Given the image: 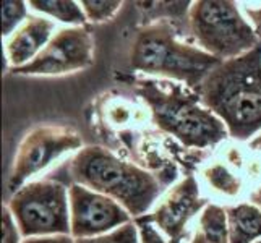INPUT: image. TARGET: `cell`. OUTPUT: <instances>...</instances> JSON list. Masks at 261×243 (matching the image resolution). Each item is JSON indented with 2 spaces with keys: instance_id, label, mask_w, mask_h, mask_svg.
Masks as SVG:
<instances>
[{
  "instance_id": "cell-1",
  "label": "cell",
  "mask_w": 261,
  "mask_h": 243,
  "mask_svg": "<svg viewBox=\"0 0 261 243\" xmlns=\"http://www.w3.org/2000/svg\"><path fill=\"white\" fill-rule=\"evenodd\" d=\"M195 91L206 109L224 122L230 138L255 137L261 131V44L221 62Z\"/></svg>"
},
{
  "instance_id": "cell-2",
  "label": "cell",
  "mask_w": 261,
  "mask_h": 243,
  "mask_svg": "<svg viewBox=\"0 0 261 243\" xmlns=\"http://www.w3.org/2000/svg\"><path fill=\"white\" fill-rule=\"evenodd\" d=\"M133 91L149 107L156 127L187 148L206 149L229 137L224 122L201 104L195 89L172 81H130Z\"/></svg>"
},
{
  "instance_id": "cell-3",
  "label": "cell",
  "mask_w": 261,
  "mask_h": 243,
  "mask_svg": "<svg viewBox=\"0 0 261 243\" xmlns=\"http://www.w3.org/2000/svg\"><path fill=\"white\" fill-rule=\"evenodd\" d=\"M68 177L76 185L109 196L133 218H141L163 193V183L156 175L101 146L78 151L68 160Z\"/></svg>"
},
{
  "instance_id": "cell-4",
  "label": "cell",
  "mask_w": 261,
  "mask_h": 243,
  "mask_svg": "<svg viewBox=\"0 0 261 243\" xmlns=\"http://www.w3.org/2000/svg\"><path fill=\"white\" fill-rule=\"evenodd\" d=\"M221 62L203 49L180 42L169 20L143 26L130 47L132 70L177 79L190 89L200 86Z\"/></svg>"
},
{
  "instance_id": "cell-5",
  "label": "cell",
  "mask_w": 261,
  "mask_h": 243,
  "mask_svg": "<svg viewBox=\"0 0 261 243\" xmlns=\"http://www.w3.org/2000/svg\"><path fill=\"white\" fill-rule=\"evenodd\" d=\"M188 30L204 52L219 60L244 56L259 46V39L236 2L200 0L188 10Z\"/></svg>"
},
{
  "instance_id": "cell-6",
  "label": "cell",
  "mask_w": 261,
  "mask_h": 243,
  "mask_svg": "<svg viewBox=\"0 0 261 243\" xmlns=\"http://www.w3.org/2000/svg\"><path fill=\"white\" fill-rule=\"evenodd\" d=\"M21 237L71 235L67 188L52 180L21 186L7 204Z\"/></svg>"
},
{
  "instance_id": "cell-7",
  "label": "cell",
  "mask_w": 261,
  "mask_h": 243,
  "mask_svg": "<svg viewBox=\"0 0 261 243\" xmlns=\"http://www.w3.org/2000/svg\"><path fill=\"white\" fill-rule=\"evenodd\" d=\"M83 145L80 133L68 125H38L21 140L7 180L8 193H16L31 175L47 167L54 159Z\"/></svg>"
},
{
  "instance_id": "cell-8",
  "label": "cell",
  "mask_w": 261,
  "mask_h": 243,
  "mask_svg": "<svg viewBox=\"0 0 261 243\" xmlns=\"http://www.w3.org/2000/svg\"><path fill=\"white\" fill-rule=\"evenodd\" d=\"M93 36L85 26L60 30L39 56L20 68H10L15 75H65L93 64Z\"/></svg>"
},
{
  "instance_id": "cell-9",
  "label": "cell",
  "mask_w": 261,
  "mask_h": 243,
  "mask_svg": "<svg viewBox=\"0 0 261 243\" xmlns=\"http://www.w3.org/2000/svg\"><path fill=\"white\" fill-rule=\"evenodd\" d=\"M70 224L71 237L91 238L109 233L128 224V211L109 196L73 183L70 186Z\"/></svg>"
},
{
  "instance_id": "cell-10",
  "label": "cell",
  "mask_w": 261,
  "mask_h": 243,
  "mask_svg": "<svg viewBox=\"0 0 261 243\" xmlns=\"http://www.w3.org/2000/svg\"><path fill=\"white\" fill-rule=\"evenodd\" d=\"M206 206H208V201L200 196V188H198L195 177L188 175L174 188H170L154 212L141 215L140 219L156 224L167 235L169 243H182L187 237L188 221Z\"/></svg>"
},
{
  "instance_id": "cell-11",
  "label": "cell",
  "mask_w": 261,
  "mask_h": 243,
  "mask_svg": "<svg viewBox=\"0 0 261 243\" xmlns=\"http://www.w3.org/2000/svg\"><path fill=\"white\" fill-rule=\"evenodd\" d=\"M54 23L42 16H28L12 38L7 41L5 52L12 68H20L33 62L49 44Z\"/></svg>"
},
{
  "instance_id": "cell-12",
  "label": "cell",
  "mask_w": 261,
  "mask_h": 243,
  "mask_svg": "<svg viewBox=\"0 0 261 243\" xmlns=\"http://www.w3.org/2000/svg\"><path fill=\"white\" fill-rule=\"evenodd\" d=\"M229 243H255L261 238V209L255 204L226 208Z\"/></svg>"
},
{
  "instance_id": "cell-13",
  "label": "cell",
  "mask_w": 261,
  "mask_h": 243,
  "mask_svg": "<svg viewBox=\"0 0 261 243\" xmlns=\"http://www.w3.org/2000/svg\"><path fill=\"white\" fill-rule=\"evenodd\" d=\"M192 243H229L227 212L218 204H208L201 212L200 227Z\"/></svg>"
},
{
  "instance_id": "cell-14",
  "label": "cell",
  "mask_w": 261,
  "mask_h": 243,
  "mask_svg": "<svg viewBox=\"0 0 261 243\" xmlns=\"http://www.w3.org/2000/svg\"><path fill=\"white\" fill-rule=\"evenodd\" d=\"M30 5L41 13H46L50 18L73 24V26H83L86 23V15L78 4L70 2V0H33Z\"/></svg>"
},
{
  "instance_id": "cell-15",
  "label": "cell",
  "mask_w": 261,
  "mask_h": 243,
  "mask_svg": "<svg viewBox=\"0 0 261 243\" xmlns=\"http://www.w3.org/2000/svg\"><path fill=\"white\" fill-rule=\"evenodd\" d=\"M204 177L214 190L222 195L236 196L240 192V178L229 172V169L222 164H213L204 170Z\"/></svg>"
},
{
  "instance_id": "cell-16",
  "label": "cell",
  "mask_w": 261,
  "mask_h": 243,
  "mask_svg": "<svg viewBox=\"0 0 261 243\" xmlns=\"http://www.w3.org/2000/svg\"><path fill=\"white\" fill-rule=\"evenodd\" d=\"M75 243H140L137 224H125V226L115 229L109 233L91 238H76Z\"/></svg>"
},
{
  "instance_id": "cell-17",
  "label": "cell",
  "mask_w": 261,
  "mask_h": 243,
  "mask_svg": "<svg viewBox=\"0 0 261 243\" xmlns=\"http://www.w3.org/2000/svg\"><path fill=\"white\" fill-rule=\"evenodd\" d=\"M26 18L24 2L20 0H7L2 4V34L8 36Z\"/></svg>"
},
{
  "instance_id": "cell-18",
  "label": "cell",
  "mask_w": 261,
  "mask_h": 243,
  "mask_svg": "<svg viewBox=\"0 0 261 243\" xmlns=\"http://www.w3.org/2000/svg\"><path fill=\"white\" fill-rule=\"evenodd\" d=\"M83 5V12L86 15L88 20L96 21V23H101L112 18L115 15V12L120 8V2H93V0H85L82 2Z\"/></svg>"
},
{
  "instance_id": "cell-19",
  "label": "cell",
  "mask_w": 261,
  "mask_h": 243,
  "mask_svg": "<svg viewBox=\"0 0 261 243\" xmlns=\"http://www.w3.org/2000/svg\"><path fill=\"white\" fill-rule=\"evenodd\" d=\"M20 230L8 206L2 208V243H20Z\"/></svg>"
},
{
  "instance_id": "cell-20",
  "label": "cell",
  "mask_w": 261,
  "mask_h": 243,
  "mask_svg": "<svg viewBox=\"0 0 261 243\" xmlns=\"http://www.w3.org/2000/svg\"><path fill=\"white\" fill-rule=\"evenodd\" d=\"M135 224L140 227V240L141 243H166L164 238L159 235V232L152 227L151 222H146L143 219H137L135 221Z\"/></svg>"
},
{
  "instance_id": "cell-21",
  "label": "cell",
  "mask_w": 261,
  "mask_h": 243,
  "mask_svg": "<svg viewBox=\"0 0 261 243\" xmlns=\"http://www.w3.org/2000/svg\"><path fill=\"white\" fill-rule=\"evenodd\" d=\"M21 243H75L70 235H49V237H31Z\"/></svg>"
},
{
  "instance_id": "cell-22",
  "label": "cell",
  "mask_w": 261,
  "mask_h": 243,
  "mask_svg": "<svg viewBox=\"0 0 261 243\" xmlns=\"http://www.w3.org/2000/svg\"><path fill=\"white\" fill-rule=\"evenodd\" d=\"M245 13L250 16V20L253 21V30L261 42V8H248L245 7Z\"/></svg>"
},
{
  "instance_id": "cell-23",
  "label": "cell",
  "mask_w": 261,
  "mask_h": 243,
  "mask_svg": "<svg viewBox=\"0 0 261 243\" xmlns=\"http://www.w3.org/2000/svg\"><path fill=\"white\" fill-rule=\"evenodd\" d=\"M250 200L253 201V204H255V206H258V208L261 209V186L258 188L256 192H253V193H251Z\"/></svg>"
},
{
  "instance_id": "cell-24",
  "label": "cell",
  "mask_w": 261,
  "mask_h": 243,
  "mask_svg": "<svg viewBox=\"0 0 261 243\" xmlns=\"http://www.w3.org/2000/svg\"><path fill=\"white\" fill-rule=\"evenodd\" d=\"M250 148L261 151V133L258 134V137H256L255 140H251V141H250Z\"/></svg>"
},
{
  "instance_id": "cell-25",
  "label": "cell",
  "mask_w": 261,
  "mask_h": 243,
  "mask_svg": "<svg viewBox=\"0 0 261 243\" xmlns=\"http://www.w3.org/2000/svg\"><path fill=\"white\" fill-rule=\"evenodd\" d=\"M255 243H261V238H259V240H258V241H255Z\"/></svg>"
}]
</instances>
